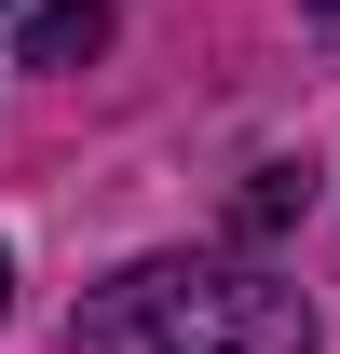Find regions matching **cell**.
<instances>
[{"mask_svg":"<svg viewBox=\"0 0 340 354\" xmlns=\"http://www.w3.org/2000/svg\"><path fill=\"white\" fill-rule=\"evenodd\" d=\"M68 341L82 354H313V300L286 272H232V259H136L82 300Z\"/></svg>","mask_w":340,"mask_h":354,"instance_id":"1","label":"cell"},{"mask_svg":"<svg viewBox=\"0 0 340 354\" xmlns=\"http://www.w3.org/2000/svg\"><path fill=\"white\" fill-rule=\"evenodd\" d=\"M109 55V0H28V68H95Z\"/></svg>","mask_w":340,"mask_h":354,"instance_id":"2","label":"cell"},{"mask_svg":"<svg viewBox=\"0 0 340 354\" xmlns=\"http://www.w3.org/2000/svg\"><path fill=\"white\" fill-rule=\"evenodd\" d=\"M299 191H313V177H299V164H272V177L245 191V232H286V218H299Z\"/></svg>","mask_w":340,"mask_h":354,"instance_id":"3","label":"cell"},{"mask_svg":"<svg viewBox=\"0 0 340 354\" xmlns=\"http://www.w3.org/2000/svg\"><path fill=\"white\" fill-rule=\"evenodd\" d=\"M299 14H313V41H327V55H340V0H299Z\"/></svg>","mask_w":340,"mask_h":354,"instance_id":"4","label":"cell"},{"mask_svg":"<svg viewBox=\"0 0 340 354\" xmlns=\"http://www.w3.org/2000/svg\"><path fill=\"white\" fill-rule=\"evenodd\" d=\"M0 300H14V259H0Z\"/></svg>","mask_w":340,"mask_h":354,"instance_id":"5","label":"cell"}]
</instances>
